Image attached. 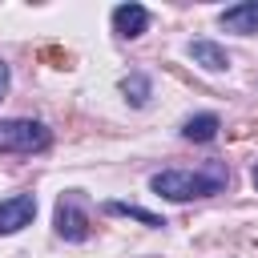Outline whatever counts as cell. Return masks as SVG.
Listing matches in <instances>:
<instances>
[{
  "instance_id": "6da1fadb",
  "label": "cell",
  "mask_w": 258,
  "mask_h": 258,
  "mask_svg": "<svg viewBox=\"0 0 258 258\" xmlns=\"http://www.w3.org/2000/svg\"><path fill=\"white\" fill-rule=\"evenodd\" d=\"M226 185V169L214 165V169H161L149 177V189L169 198V202H189V198H206V194H218Z\"/></svg>"
},
{
  "instance_id": "7a4b0ae2",
  "label": "cell",
  "mask_w": 258,
  "mask_h": 258,
  "mask_svg": "<svg viewBox=\"0 0 258 258\" xmlns=\"http://www.w3.org/2000/svg\"><path fill=\"white\" fill-rule=\"evenodd\" d=\"M48 145H52V133L40 121H28V117L0 121V153H40Z\"/></svg>"
},
{
  "instance_id": "3957f363",
  "label": "cell",
  "mask_w": 258,
  "mask_h": 258,
  "mask_svg": "<svg viewBox=\"0 0 258 258\" xmlns=\"http://www.w3.org/2000/svg\"><path fill=\"white\" fill-rule=\"evenodd\" d=\"M56 234L64 242H85L89 238V214L77 206V194H64L56 202Z\"/></svg>"
},
{
  "instance_id": "277c9868",
  "label": "cell",
  "mask_w": 258,
  "mask_h": 258,
  "mask_svg": "<svg viewBox=\"0 0 258 258\" xmlns=\"http://www.w3.org/2000/svg\"><path fill=\"white\" fill-rule=\"evenodd\" d=\"M32 214H36V198H32V194H16V198L0 202V234L24 230V226L32 222Z\"/></svg>"
},
{
  "instance_id": "5b68a950",
  "label": "cell",
  "mask_w": 258,
  "mask_h": 258,
  "mask_svg": "<svg viewBox=\"0 0 258 258\" xmlns=\"http://www.w3.org/2000/svg\"><path fill=\"white\" fill-rule=\"evenodd\" d=\"M113 28L121 36H141L149 28V8H141V4H117L113 8Z\"/></svg>"
},
{
  "instance_id": "8992f818",
  "label": "cell",
  "mask_w": 258,
  "mask_h": 258,
  "mask_svg": "<svg viewBox=\"0 0 258 258\" xmlns=\"http://www.w3.org/2000/svg\"><path fill=\"white\" fill-rule=\"evenodd\" d=\"M222 28H230V32H242V36L258 32V0H242V4L226 8V12H222Z\"/></svg>"
},
{
  "instance_id": "52a82bcc",
  "label": "cell",
  "mask_w": 258,
  "mask_h": 258,
  "mask_svg": "<svg viewBox=\"0 0 258 258\" xmlns=\"http://www.w3.org/2000/svg\"><path fill=\"white\" fill-rule=\"evenodd\" d=\"M189 60L194 64H202V69H210V73H222V69H230V56H226V48L222 44H214V40H189Z\"/></svg>"
},
{
  "instance_id": "ba28073f",
  "label": "cell",
  "mask_w": 258,
  "mask_h": 258,
  "mask_svg": "<svg viewBox=\"0 0 258 258\" xmlns=\"http://www.w3.org/2000/svg\"><path fill=\"white\" fill-rule=\"evenodd\" d=\"M218 129H222V121H218L214 113H198V117H189V121L181 125V137H185V141H214Z\"/></svg>"
},
{
  "instance_id": "9c48e42d",
  "label": "cell",
  "mask_w": 258,
  "mask_h": 258,
  "mask_svg": "<svg viewBox=\"0 0 258 258\" xmlns=\"http://www.w3.org/2000/svg\"><path fill=\"white\" fill-rule=\"evenodd\" d=\"M105 214L133 218V222H141V226H165V218H157V214H149V210H141V206H129V202H105Z\"/></svg>"
},
{
  "instance_id": "30bf717a",
  "label": "cell",
  "mask_w": 258,
  "mask_h": 258,
  "mask_svg": "<svg viewBox=\"0 0 258 258\" xmlns=\"http://www.w3.org/2000/svg\"><path fill=\"white\" fill-rule=\"evenodd\" d=\"M121 93H125L133 105H145V101H149V81H145L141 73H129V77L121 81Z\"/></svg>"
},
{
  "instance_id": "8fae6325",
  "label": "cell",
  "mask_w": 258,
  "mask_h": 258,
  "mask_svg": "<svg viewBox=\"0 0 258 258\" xmlns=\"http://www.w3.org/2000/svg\"><path fill=\"white\" fill-rule=\"evenodd\" d=\"M4 89H8V64L0 60V97H4Z\"/></svg>"
},
{
  "instance_id": "7c38bea8",
  "label": "cell",
  "mask_w": 258,
  "mask_h": 258,
  "mask_svg": "<svg viewBox=\"0 0 258 258\" xmlns=\"http://www.w3.org/2000/svg\"><path fill=\"white\" fill-rule=\"evenodd\" d=\"M254 185H258V165H254Z\"/></svg>"
}]
</instances>
